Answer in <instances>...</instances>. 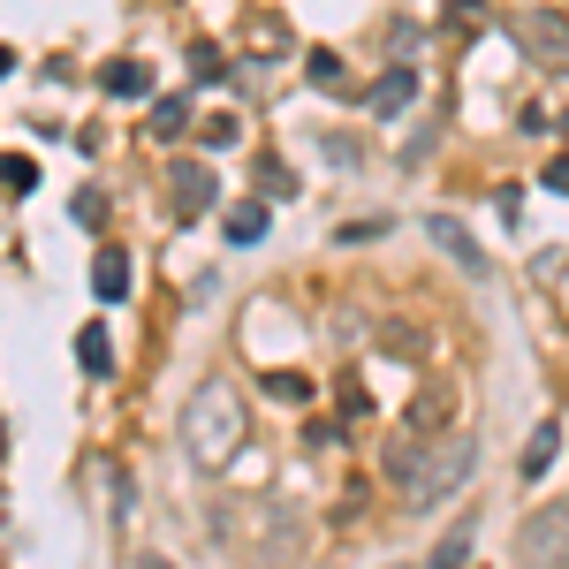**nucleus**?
Masks as SVG:
<instances>
[{
    "label": "nucleus",
    "mask_w": 569,
    "mask_h": 569,
    "mask_svg": "<svg viewBox=\"0 0 569 569\" xmlns=\"http://www.w3.org/2000/svg\"><path fill=\"white\" fill-rule=\"evenodd\" d=\"M471 471H479V440L471 433H410L388 448V479L402 486V509H440Z\"/></svg>",
    "instance_id": "obj_1"
},
{
    "label": "nucleus",
    "mask_w": 569,
    "mask_h": 569,
    "mask_svg": "<svg viewBox=\"0 0 569 569\" xmlns=\"http://www.w3.org/2000/svg\"><path fill=\"white\" fill-rule=\"evenodd\" d=\"M236 448H243V402H236V388L228 380H198L190 402H182V456L198 471H220Z\"/></svg>",
    "instance_id": "obj_2"
},
{
    "label": "nucleus",
    "mask_w": 569,
    "mask_h": 569,
    "mask_svg": "<svg viewBox=\"0 0 569 569\" xmlns=\"http://www.w3.org/2000/svg\"><path fill=\"white\" fill-rule=\"evenodd\" d=\"M517 547H525V569H569V501L531 509L525 531H517Z\"/></svg>",
    "instance_id": "obj_3"
},
{
    "label": "nucleus",
    "mask_w": 569,
    "mask_h": 569,
    "mask_svg": "<svg viewBox=\"0 0 569 569\" xmlns=\"http://www.w3.org/2000/svg\"><path fill=\"white\" fill-rule=\"evenodd\" d=\"M213 198H220V182H213L206 160H176V168H168V206H176V220L213 213Z\"/></svg>",
    "instance_id": "obj_4"
},
{
    "label": "nucleus",
    "mask_w": 569,
    "mask_h": 569,
    "mask_svg": "<svg viewBox=\"0 0 569 569\" xmlns=\"http://www.w3.org/2000/svg\"><path fill=\"white\" fill-rule=\"evenodd\" d=\"M426 236H433V243H440V251H448V259H456V266H463V273H486V251H479V243H471V236H463V220L433 213V220H426Z\"/></svg>",
    "instance_id": "obj_5"
},
{
    "label": "nucleus",
    "mask_w": 569,
    "mask_h": 569,
    "mask_svg": "<svg viewBox=\"0 0 569 569\" xmlns=\"http://www.w3.org/2000/svg\"><path fill=\"white\" fill-rule=\"evenodd\" d=\"M410 99H418V69H410V61H395L388 77L372 84V114L388 122V114H402V107H410Z\"/></svg>",
    "instance_id": "obj_6"
},
{
    "label": "nucleus",
    "mask_w": 569,
    "mask_h": 569,
    "mask_svg": "<svg viewBox=\"0 0 569 569\" xmlns=\"http://www.w3.org/2000/svg\"><path fill=\"white\" fill-rule=\"evenodd\" d=\"M91 289H99V305H122V297H130V259H122L114 243H99V259H91Z\"/></svg>",
    "instance_id": "obj_7"
},
{
    "label": "nucleus",
    "mask_w": 569,
    "mask_h": 569,
    "mask_svg": "<svg viewBox=\"0 0 569 569\" xmlns=\"http://www.w3.org/2000/svg\"><path fill=\"white\" fill-rule=\"evenodd\" d=\"M266 198H243V206H228V213H220V236H228V243H236V251H243V243H266Z\"/></svg>",
    "instance_id": "obj_8"
},
{
    "label": "nucleus",
    "mask_w": 569,
    "mask_h": 569,
    "mask_svg": "<svg viewBox=\"0 0 569 569\" xmlns=\"http://www.w3.org/2000/svg\"><path fill=\"white\" fill-rule=\"evenodd\" d=\"M77 365H84L91 380H107V372H114V335H107L99 319H91L84 335H77Z\"/></svg>",
    "instance_id": "obj_9"
},
{
    "label": "nucleus",
    "mask_w": 569,
    "mask_h": 569,
    "mask_svg": "<svg viewBox=\"0 0 569 569\" xmlns=\"http://www.w3.org/2000/svg\"><path fill=\"white\" fill-rule=\"evenodd\" d=\"M99 84L114 91V99H144V91H152V69H144V61H107Z\"/></svg>",
    "instance_id": "obj_10"
},
{
    "label": "nucleus",
    "mask_w": 569,
    "mask_h": 569,
    "mask_svg": "<svg viewBox=\"0 0 569 569\" xmlns=\"http://www.w3.org/2000/svg\"><path fill=\"white\" fill-rule=\"evenodd\" d=\"M305 77L319 91H342V84H350V69H342V53H335V46H311V53H305Z\"/></svg>",
    "instance_id": "obj_11"
},
{
    "label": "nucleus",
    "mask_w": 569,
    "mask_h": 569,
    "mask_svg": "<svg viewBox=\"0 0 569 569\" xmlns=\"http://www.w3.org/2000/svg\"><path fill=\"white\" fill-rule=\"evenodd\" d=\"M0 190H8V198H31V190H39V160H23V152H0Z\"/></svg>",
    "instance_id": "obj_12"
},
{
    "label": "nucleus",
    "mask_w": 569,
    "mask_h": 569,
    "mask_svg": "<svg viewBox=\"0 0 569 569\" xmlns=\"http://www.w3.org/2000/svg\"><path fill=\"white\" fill-rule=\"evenodd\" d=\"M144 130L160 137V144H176V137L190 130V99H160V107H152V122H144Z\"/></svg>",
    "instance_id": "obj_13"
},
{
    "label": "nucleus",
    "mask_w": 569,
    "mask_h": 569,
    "mask_svg": "<svg viewBox=\"0 0 569 569\" xmlns=\"http://www.w3.org/2000/svg\"><path fill=\"white\" fill-rule=\"evenodd\" d=\"M555 448H562V426H539L525 440V479H547V463H555Z\"/></svg>",
    "instance_id": "obj_14"
},
{
    "label": "nucleus",
    "mask_w": 569,
    "mask_h": 569,
    "mask_svg": "<svg viewBox=\"0 0 569 569\" xmlns=\"http://www.w3.org/2000/svg\"><path fill=\"white\" fill-rule=\"evenodd\" d=\"M517 39L547 46V53H562V46H569V23H562V16H525V31H517Z\"/></svg>",
    "instance_id": "obj_15"
},
{
    "label": "nucleus",
    "mask_w": 569,
    "mask_h": 569,
    "mask_svg": "<svg viewBox=\"0 0 569 569\" xmlns=\"http://www.w3.org/2000/svg\"><path fill=\"white\" fill-rule=\"evenodd\" d=\"M198 144H206V152H228V144H243V122H236V114H206V122H198Z\"/></svg>",
    "instance_id": "obj_16"
},
{
    "label": "nucleus",
    "mask_w": 569,
    "mask_h": 569,
    "mask_svg": "<svg viewBox=\"0 0 569 569\" xmlns=\"http://www.w3.org/2000/svg\"><path fill=\"white\" fill-rule=\"evenodd\" d=\"M190 77H198V84H220V77H228V53H220L213 39H198L190 46Z\"/></svg>",
    "instance_id": "obj_17"
},
{
    "label": "nucleus",
    "mask_w": 569,
    "mask_h": 569,
    "mask_svg": "<svg viewBox=\"0 0 569 569\" xmlns=\"http://www.w3.org/2000/svg\"><path fill=\"white\" fill-rule=\"evenodd\" d=\"M463 555H471V525H463V531H448V539L433 547V562H426V569H463Z\"/></svg>",
    "instance_id": "obj_18"
},
{
    "label": "nucleus",
    "mask_w": 569,
    "mask_h": 569,
    "mask_svg": "<svg viewBox=\"0 0 569 569\" xmlns=\"http://www.w3.org/2000/svg\"><path fill=\"white\" fill-rule=\"evenodd\" d=\"M266 395H273V402H305L311 380H305V372H266Z\"/></svg>",
    "instance_id": "obj_19"
},
{
    "label": "nucleus",
    "mask_w": 569,
    "mask_h": 569,
    "mask_svg": "<svg viewBox=\"0 0 569 569\" xmlns=\"http://www.w3.org/2000/svg\"><path fill=\"white\" fill-rule=\"evenodd\" d=\"M259 190H266V198H297V176H289L281 160H266V168H259Z\"/></svg>",
    "instance_id": "obj_20"
},
{
    "label": "nucleus",
    "mask_w": 569,
    "mask_h": 569,
    "mask_svg": "<svg viewBox=\"0 0 569 569\" xmlns=\"http://www.w3.org/2000/svg\"><path fill=\"white\" fill-rule=\"evenodd\" d=\"M479 16H486V0H448V23H456V31H471Z\"/></svg>",
    "instance_id": "obj_21"
},
{
    "label": "nucleus",
    "mask_w": 569,
    "mask_h": 569,
    "mask_svg": "<svg viewBox=\"0 0 569 569\" xmlns=\"http://www.w3.org/2000/svg\"><path fill=\"white\" fill-rule=\"evenodd\" d=\"M539 182H547L555 198H569V152H555V160H547V176H539Z\"/></svg>",
    "instance_id": "obj_22"
},
{
    "label": "nucleus",
    "mask_w": 569,
    "mask_h": 569,
    "mask_svg": "<svg viewBox=\"0 0 569 569\" xmlns=\"http://www.w3.org/2000/svg\"><path fill=\"white\" fill-rule=\"evenodd\" d=\"M8 69H16V53H8V46H0V77H8Z\"/></svg>",
    "instance_id": "obj_23"
},
{
    "label": "nucleus",
    "mask_w": 569,
    "mask_h": 569,
    "mask_svg": "<svg viewBox=\"0 0 569 569\" xmlns=\"http://www.w3.org/2000/svg\"><path fill=\"white\" fill-rule=\"evenodd\" d=\"M555 130H562V137H569V114H555Z\"/></svg>",
    "instance_id": "obj_24"
},
{
    "label": "nucleus",
    "mask_w": 569,
    "mask_h": 569,
    "mask_svg": "<svg viewBox=\"0 0 569 569\" xmlns=\"http://www.w3.org/2000/svg\"><path fill=\"white\" fill-rule=\"evenodd\" d=\"M144 569H168V562H144Z\"/></svg>",
    "instance_id": "obj_25"
}]
</instances>
